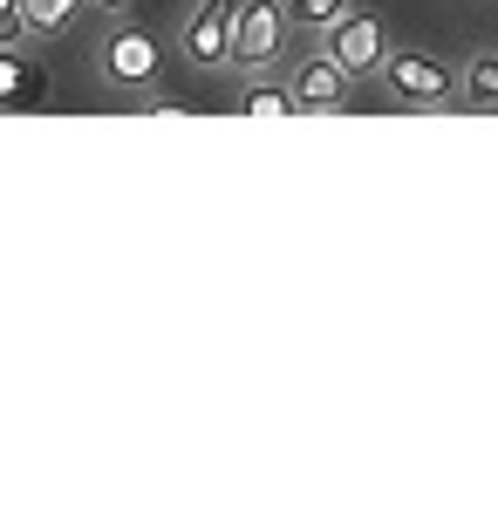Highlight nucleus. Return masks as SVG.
I'll list each match as a JSON object with an SVG mask.
<instances>
[{
  "label": "nucleus",
  "mask_w": 498,
  "mask_h": 512,
  "mask_svg": "<svg viewBox=\"0 0 498 512\" xmlns=\"http://www.w3.org/2000/svg\"><path fill=\"white\" fill-rule=\"evenodd\" d=\"M96 76L110 82L116 96H151L157 76H164V48H157L151 28H137L130 14H116L103 41H96Z\"/></svg>",
  "instance_id": "nucleus-1"
},
{
  "label": "nucleus",
  "mask_w": 498,
  "mask_h": 512,
  "mask_svg": "<svg viewBox=\"0 0 498 512\" xmlns=\"http://www.w3.org/2000/svg\"><path fill=\"white\" fill-rule=\"evenodd\" d=\"M287 35H294V28H287V7H280V0H239L226 69H239V76L280 69V62H287Z\"/></svg>",
  "instance_id": "nucleus-2"
},
{
  "label": "nucleus",
  "mask_w": 498,
  "mask_h": 512,
  "mask_svg": "<svg viewBox=\"0 0 498 512\" xmlns=\"http://www.w3.org/2000/svg\"><path fill=\"white\" fill-rule=\"evenodd\" d=\"M321 48L342 62V76H348V82H362V76H376V69H383L389 28H383V14H369V7H348L335 28H321Z\"/></svg>",
  "instance_id": "nucleus-3"
},
{
  "label": "nucleus",
  "mask_w": 498,
  "mask_h": 512,
  "mask_svg": "<svg viewBox=\"0 0 498 512\" xmlns=\"http://www.w3.org/2000/svg\"><path fill=\"white\" fill-rule=\"evenodd\" d=\"M376 76H383V89L396 103H410V110H437V103L458 89V76H451L437 55H423V48H389Z\"/></svg>",
  "instance_id": "nucleus-4"
},
{
  "label": "nucleus",
  "mask_w": 498,
  "mask_h": 512,
  "mask_svg": "<svg viewBox=\"0 0 498 512\" xmlns=\"http://www.w3.org/2000/svg\"><path fill=\"white\" fill-rule=\"evenodd\" d=\"M287 110L301 117H328V110H348V76L328 48H307L301 62L287 69Z\"/></svg>",
  "instance_id": "nucleus-5"
},
{
  "label": "nucleus",
  "mask_w": 498,
  "mask_h": 512,
  "mask_svg": "<svg viewBox=\"0 0 498 512\" xmlns=\"http://www.w3.org/2000/svg\"><path fill=\"white\" fill-rule=\"evenodd\" d=\"M232 14H239V0H198L192 14H185V28H178V55L192 62V69H226L232 55Z\"/></svg>",
  "instance_id": "nucleus-6"
},
{
  "label": "nucleus",
  "mask_w": 498,
  "mask_h": 512,
  "mask_svg": "<svg viewBox=\"0 0 498 512\" xmlns=\"http://www.w3.org/2000/svg\"><path fill=\"white\" fill-rule=\"evenodd\" d=\"M48 96V69H41L35 41H7L0 48V110H35Z\"/></svg>",
  "instance_id": "nucleus-7"
},
{
  "label": "nucleus",
  "mask_w": 498,
  "mask_h": 512,
  "mask_svg": "<svg viewBox=\"0 0 498 512\" xmlns=\"http://www.w3.org/2000/svg\"><path fill=\"white\" fill-rule=\"evenodd\" d=\"M21 14H28V41H55V35H69L82 14V0H21Z\"/></svg>",
  "instance_id": "nucleus-8"
},
{
  "label": "nucleus",
  "mask_w": 498,
  "mask_h": 512,
  "mask_svg": "<svg viewBox=\"0 0 498 512\" xmlns=\"http://www.w3.org/2000/svg\"><path fill=\"white\" fill-rule=\"evenodd\" d=\"M458 89H464V103L498 110V55H471V62L458 69Z\"/></svg>",
  "instance_id": "nucleus-9"
},
{
  "label": "nucleus",
  "mask_w": 498,
  "mask_h": 512,
  "mask_svg": "<svg viewBox=\"0 0 498 512\" xmlns=\"http://www.w3.org/2000/svg\"><path fill=\"white\" fill-rule=\"evenodd\" d=\"M287 7V28H301V35H321V28H335L355 0H280Z\"/></svg>",
  "instance_id": "nucleus-10"
},
{
  "label": "nucleus",
  "mask_w": 498,
  "mask_h": 512,
  "mask_svg": "<svg viewBox=\"0 0 498 512\" xmlns=\"http://www.w3.org/2000/svg\"><path fill=\"white\" fill-rule=\"evenodd\" d=\"M239 110H246V117H287V82H273V69L267 76H246Z\"/></svg>",
  "instance_id": "nucleus-11"
},
{
  "label": "nucleus",
  "mask_w": 498,
  "mask_h": 512,
  "mask_svg": "<svg viewBox=\"0 0 498 512\" xmlns=\"http://www.w3.org/2000/svg\"><path fill=\"white\" fill-rule=\"evenodd\" d=\"M7 41H28V14H21V0H0V48Z\"/></svg>",
  "instance_id": "nucleus-12"
},
{
  "label": "nucleus",
  "mask_w": 498,
  "mask_h": 512,
  "mask_svg": "<svg viewBox=\"0 0 498 512\" xmlns=\"http://www.w3.org/2000/svg\"><path fill=\"white\" fill-rule=\"evenodd\" d=\"M82 7H89V14H103V21H116V14H130L137 0H82Z\"/></svg>",
  "instance_id": "nucleus-13"
}]
</instances>
